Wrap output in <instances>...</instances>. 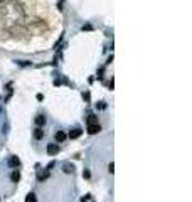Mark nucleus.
I'll use <instances>...</instances> for the list:
<instances>
[{
    "instance_id": "obj_7",
    "label": "nucleus",
    "mask_w": 192,
    "mask_h": 202,
    "mask_svg": "<svg viewBox=\"0 0 192 202\" xmlns=\"http://www.w3.org/2000/svg\"><path fill=\"white\" fill-rule=\"evenodd\" d=\"M36 125H37V126H44V125H46V116H44V115H37V116H36Z\"/></svg>"
},
{
    "instance_id": "obj_17",
    "label": "nucleus",
    "mask_w": 192,
    "mask_h": 202,
    "mask_svg": "<svg viewBox=\"0 0 192 202\" xmlns=\"http://www.w3.org/2000/svg\"><path fill=\"white\" fill-rule=\"evenodd\" d=\"M2 2H3V0H0V3H2Z\"/></svg>"
},
{
    "instance_id": "obj_3",
    "label": "nucleus",
    "mask_w": 192,
    "mask_h": 202,
    "mask_svg": "<svg viewBox=\"0 0 192 202\" xmlns=\"http://www.w3.org/2000/svg\"><path fill=\"white\" fill-rule=\"evenodd\" d=\"M81 135H83V130H81V128H73L71 131H69V135H68V136H69L71 140H76V138H79Z\"/></svg>"
},
{
    "instance_id": "obj_12",
    "label": "nucleus",
    "mask_w": 192,
    "mask_h": 202,
    "mask_svg": "<svg viewBox=\"0 0 192 202\" xmlns=\"http://www.w3.org/2000/svg\"><path fill=\"white\" fill-rule=\"evenodd\" d=\"M25 201H27V202H30V201L34 202V201H36V195H34V194H29V195L25 197Z\"/></svg>"
},
{
    "instance_id": "obj_15",
    "label": "nucleus",
    "mask_w": 192,
    "mask_h": 202,
    "mask_svg": "<svg viewBox=\"0 0 192 202\" xmlns=\"http://www.w3.org/2000/svg\"><path fill=\"white\" fill-rule=\"evenodd\" d=\"M81 201H91V195H84V197H83Z\"/></svg>"
},
{
    "instance_id": "obj_4",
    "label": "nucleus",
    "mask_w": 192,
    "mask_h": 202,
    "mask_svg": "<svg viewBox=\"0 0 192 202\" xmlns=\"http://www.w3.org/2000/svg\"><path fill=\"white\" fill-rule=\"evenodd\" d=\"M9 167H12V168H17V167H20V160L17 155H12L10 158H9Z\"/></svg>"
},
{
    "instance_id": "obj_13",
    "label": "nucleus",
    "mask_w": 192,
    "mask_h": 202,
    "mask_svg": "<svg viewBox=\"0 0 192 202\" xmlns=\"http://www.w3.org/2000/svg\"><path fill=\"white\" fill-rule=\"evenodd\" d=\"M108 172H110V174H113V172H115V165H113V162L108 165Z\"/></svg>"
},
{
    "instance_id": "obj_9",
    "label": "nucleus",
    "mask_w": 192,
    "mask_h": 202,
    "mask_svg": "<svg viewBox=\"0 0 192 202\" xmlns=\"http://www.w3.org/2000/svg\"><path fill=\"white\" fill-rule=\"evenodd\" d=\"M10 179H12V182H15V184H17V182L20 180V174L17 172V170H14V172H12V175H10Z\"/></svg>"
},
{
    "instance_id": "obj_16",
    "label": "nucleus",
    "mask_w": 192,
    "mask_h": 202,
    "mask_svg": "<svg viewBox=\"0 0 192 202\" xmlns=\"http://www.w3.org/2000/svg\"><path fill=\"white\" fill-rule=\"evenodd\" d=\"M19 64H20V66H29L30 62H24V61H19Z\"/></svg>"
},
{
    "instance_id": "obj_18",
    "label": "nucleus",
    "mask_w": 192,
    "mask_h": 202,
    "mask_svg": "<svg viewBox=\"0 0 192 202\" xmlns=\"http://www.w3.org/2000/svg\"><path fill=\"white\" fill-rule=\"evenodd\" d=\"M0 113H2V108H0Z\"/></svg>"
},
{
    "instance_id": "obj_6",
    "label": "nucleus",
    "mask_w": 192,
    "mask_h": 202,
    "mask_svg": "<svg viewBox=\"0 0 192 202\" xmlns=\"http://www.w3.org/2000/svg\"><path fill=\"white\" fill-rule=\"evenodd\" d=\"M34 138H36V140L44 138V130H42V126H37V128H36V131H34Z\"/></svg>"
},
{
    "instance_id": "obj_2",
    "label": "nucleus",
    "mask_w": 192,
    "mask_h": 202,
    "mask_svg": "<svg viewBox=\"0 0 192 202\" xmlns=\"http://www.w3.org/2000/svg\"><path fill=\"white\" fill-rule=\"evenodd\" d=\"M58 153H59V147H58V143H49V145H47V155L54 157V155H58Z\"/></svg>"
},
{
    "instance_id": "obj_14",
    "label": "nucleus",
    "mask_w": 192,
    "mask_h": 202,
    "mask_svg": "<svg viewBox=\"0 0 192 202\" xmlns=\"http://www.w3.org/2000/svg\"><path fill=\"white\" fill-rule=\"evenodd\" d=\"M83 98H84L86 101H89V93H84V94H83Z\"/></svg>"
},
{
    "instance_id": "obj_11",
    "label": "nucleus",
    "mask_w": 192,
    "mask_h": 202,
    "mask_svg": "<svg viewBox=\"0 0 192 202\" xmlns=\"http://www.w3.org/2000/svg\"><path fill=\"white\" fill-rule=\"evenodd\" d=\"M96 121H98V116L96 115H89L88 116V123H96Z\"/></svg>"
},
{
    "instance_id": "obj_10",
    "label": "nucleus",
    "mask_w": 192,
    "mask_h": 202,
    "mask_svg": "<svg viewBox=\"0 0 192 202\" xmlns=\"http://www.w3.org/2000/svg\"><path fill=\"white\" fill-rule=\"evenodd\" d=\"M47 177H49V170H47V172H44V174H39V175H37V180H39V182H44Z\"/></svg>"
},
{
    "instance_id": "obj_8",
    "label": "nucleus",
    "mask_w": 192,
    "mask_h": 202,
    "mask_svg": "<svg viewBox=\"0 0 192 202\" xmlns=\"http://www.w3.org/2000/svg\"><path fill=\"white\" fill-rule=\"evenodd\" d=\"M62 170H64L66 174H73V172H74V165H73V164H66V165L62 167Z\"/></svg>"
},
{
    "instance_id": "obj_1",
    "label": "nucleus",
    "mask_w": 192,
    "mask_h": 202,
    "mask_svg": "<svg viewBox=\"0 0 192 202\" xmlns=\"http://www.w3.org/2000/svg\"><path fill=\"white\" fill-rule=\"evenodd\" d=\"M101 131V126H99V123L96 121V123H88V133L89 135H96V133H99Z\"/></svg>"
},
{
    "instance_id": "obj_5",
    "label": "nucleus",
    "mask_w": 192,
    "mask_h": 202,
    "mask_svg": "<svg viewBox=\"0 0 192 202\" xmlns=\"http://www.w3.org/2000/svg\"><path fill=\"white\" fill-rule=\"evenodd\" d=\"M54 138H56V142H64V140L68 138V135H66L64 131H61V130H59V131H56V135H54Z\"/></svg>"
}]
</instances>
